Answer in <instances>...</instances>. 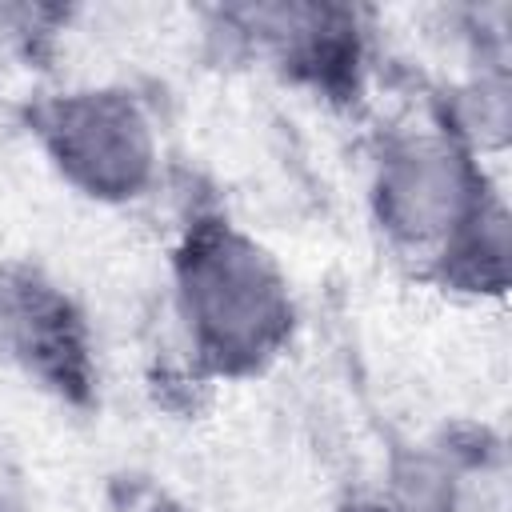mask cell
I'll use <instances>...</instances> for the list:
<instances>
[{"label": "cell", "mask_w": 512, "mask_h": 512, "mask_svg": "<svg viewBox=\"0 0 512 512\" xmlns=\"http://www.w3.org/2000/svg\"><path fill=\"white\" fill-rule=\"evenodd\" d=\"M188 296L196 300L200 332L220 356H256L280 324L276 284L240 244L204 248L192 264Z\"/></svg>", "instance_id": "1"}]
</instances>
